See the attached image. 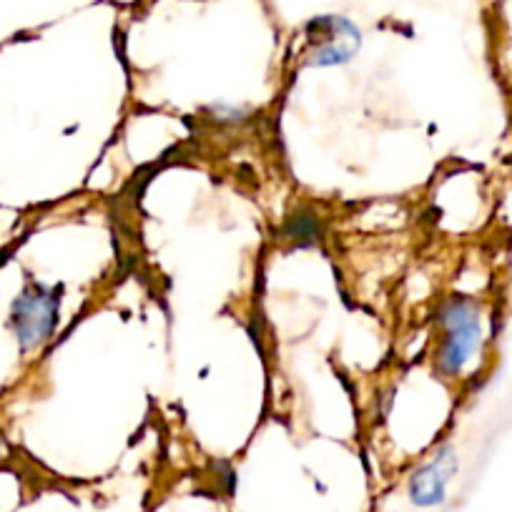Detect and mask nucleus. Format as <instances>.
I'll return each instance as SVG.
<instances>
[{"instance_id":"obj_1","label":"nucleus","mask_w":512,"mask_h":512,"mask_svg":"<svg viewBox=\"0 0 512 512\" xmlns=\"http://www.w3.org/2000/svg\"><path fill=\"white\" fill-rule=\"evenodd\" d=\"M440 347L435 364L445 377H462L485 347V312L472 297H450L437 312Z\"/></svg>"},{"instance_id":"obj_2","label":"nucleus","mask_w":512,"mask_h":512,"mask_svg":"<svg viewBox=\"0 0 512 512\" xmlns=\"http://www.w3.org/2000/svg\"><path fill=\"white\" fill-rule=\"evenodd\" d=\"M61 287L31 282L11 304V329L21 352H33L53 337L61 314Z\"/></svg>"},{"instance_id":"obj_3","label":"nucleus","mask_w":512,"mask_h":512,"mask_svg":"<svg viewBox=\"0 0 512 512\" xmlns=\"http://www.w3.org/2000/svg\"><path fill=\"white\" fill-rule=\"evenodd\" d=\"M307 58L312 68L347 66L362 48V31L344 16H319L304 28Z\"/></svg>"},{"instance_id":"obj_4","label":"nucleus","mask_w":512,"mask_h":512,"mask_svg":"<svg viewBox=\"0 0 512 512\" xmlns=\"http://www.w3.org/2000/svg\"><path fill=\"white\" fill-rule=\"evenodd\" d=\"M460 472V460L450 445H442L425 465L417 467L407 480V497L420 510L442 507L450 497L452 477Z\"/></svg>"},{"instance_id":"obj_5","label":"nucleus","mask_w":512,"mask_h":512,"mask_svg":"<svg viewBox=\"0 0 512 512\" xmlns=\"http://www.w3.org/2000/svg\"><path fill=\"white\" fill-rule=\"evenodd\" d=\"M284 234L289 239H294L297 246H307V244H317L322 239V226L319 221L314 219L312 214L309 216H292V221L287 224V231Z\"/></svg>"},{"instance_id":"obj_6","label":"nucleus","mask_w":512,"mask_h":512,"mask_svg":"<svg viewBox=\"0 0 512 512\" xmlns=\"http://www.w3.org/2000/svg\"><path fill=\"white\" fill-rule=\"evenodd\" d=\"M0 450H3V437H0Z\"/></svg>"}]
</instances>
